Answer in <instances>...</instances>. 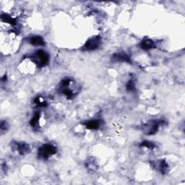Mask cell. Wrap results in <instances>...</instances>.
I'll return each instance as SVG.
<instances>
[{
    "instance_id": "6da1fadb",
    "label": "cell",
    "mask_w": 185,
    "mask_h": 185,
    "mask_svg": "<svg viewBox=\"0 0 185 185\" xmlns=\"http://www.w3.org/2000/svg\"><path fill=\"white\" fill-rule=\"evenodd\" d=\"M57 148L52 144H45L39 149L38 155L40 159L47 160L49 158L57 153Z\"/></svg>"
},
{
    "instance_id": "7a4b0ae2",
    "label": "cell",
    "mask_w": 185,
    "mask_h": 185,
    "mask_svg": "<svg viewBox=\"0 0 185 185\" xmlns=\"http://www.w3.org/2000/svg\"><path fill=\"white\" fill-rule=\"evenodd\" d=\"M33 59L35 63L40 67H44L48 64L49 57L48 53L43 50H39L33 55Z\"/></svg>"
},
{
    "instance_id": "3957f363",
    "label": "cell",
    "mask_w": 185,
    "mask_h": 185,
    "mask_svg": "<svg viewBox=\"0 0 185 185\" xmlns=\"http://www.w3.org/2000/svg\"><path fill=\"white\" fill-rule=\"evenodd\" d=\"M101 40L100 36H93L88 39L86 44L83 46L85 51H93L99 47Z\"/></svg>"
},
{
    "instance_id": "277c9868",
    "label": "cell",
    "mask_w": 185,
    "mask_h": 185,
    "mask_svg": "<svg viewBox=\"0 0 185 185\" xmlns=\"http://www.w3.org/2000/svg\"><path fill=\"white\" fill-rule=\"evenodd\" d=\"M159 124L156 121H152L145 125L143 127L145 134L148 135H152L156 133L159 130Z\"/></svg>"
},
{
    "instance_id": "5b68a950",
    "label": "cell",
    "mask_w": 185,
    "mask_h": 185,
    "mask_svg": "<svg viewBox=\"0 0 185 185\" xmlns=\"http://www.w3.org/2000/svg\"><path fill=\"white\" fill-rule=\"evenodd\" d=\"M12 146L13 149L22 155H25L30 151V146L24 142H15V144L12 145Z\"/></svg>"
},
{
    "instance_id": "8992f818",
    "label": "cell",
    "mask_w": 185,
    "mask_h": 185,
    "mask_svg": "<svg viewBox=\"0 0 185 185\" xmlns=\"http://www.w3.org/2000/svg\"><path fill=\"white\" fill-rule=\"evenodd\" d=\"M113 60L115 62H127V63H131L130 57L127 54V53L122 52L115 53L113 56Z\"/></svg>"
},
{
    "instance_id": "52a82bcc",
    "label": "cell",
    "mask_w": 185,
    "mask_h": 185,
    "mask_svg": "<svg viewBox=\"0 0 185 185\" xmlns=\"http://www.w3.org/2000/svg\"><path fill=\"white\" fill-rule=\"evenodd\" d=\"M140 47L144 50L152 49L155 47V43L151 39H143L140 43Z\"/></svg>"
},
{
    "instance_id": "ba28073f",
    "label": "cell",
    "mask_w": 185,
    "mask_h": 185,
    "mask_svg": "<svg viewBox=\"0 0 185 185\" xmlns=\"http://www.w3.org/2000/svg\"><path fill=\"white\" fill-rule=\"evenodd\" d=\"M30 43L33 46H44L45 44L43 38L39 35L31 37L30 39Z\"/></svg>"
},
{
    "instance_id": "9c48e42d",
    "label": "cell",
    "mask_w": 185,
    "mask_h": 185,
    "mask_svg": "<svg viewBox=\"0 0 185 185\" xmlns=\"http://www.w3.org/2000/svg\"><path fill=\"white\" fill-rule=\"evenodd\" d=\"M86 127L88 130H98L100 127V122L99 120H91V121H89L86 123Z\"/></svg>"
},
{
    "instance_id": "30bf717a",
    "label": "cell",
    "mask_w": 185,
    "mask_h": 185,
    "mask_svg": "<svg viewBox=\"0 0 185 185\" xmlns=\"http://www.w3.org/2000/svg\"><path fill=\"white\" fill-rule=\"evenodd\" d=\"M2 21H4V22H6V23H7L9 24H10V25H15L17 24V21L15 20V18H13L10 15H7V14H2Z\"/></svg>"
},
{
    "instance_id": "8fae6325",
    "label": "cell",
    "mask_w": 185,
    "mask_h": 185,
    "mask_svg": "<svg viewBox=\"0 0 185 185\" xmlns=\"http://www.w3.org/2000/svg\"><path fill=\"white\" fill-rule=\"evenodd\" d=\"M169 164H167L166 160H160L159 164V169L160 171V173H164V174L166 173L169 171Z\"/></svg>"
},
{
    "instance_id": "7c38bea8",
    "label": "cell",
    "mask_w": 185,
    "mask_h": 185,
    "mask_svg": "<svg viewBox=\"0 0 185 185\" xmlns=\"http://www.w3.org/2000/svg\"><path fill=\"white\" fill-rule=\"evenodd\" d=\"M39 119H40V113L36 112L34 115H33V118L30 120V126L33 127H36L38 124H39Z\"/></svg>"
},
{
    "instance_id": "4fadbf2b",
    "label": "cell",
    "mask_w": 185,
    "mask_h": 185,
    "mask_svg": "<svg viewBox=\"0 0 185 185\" xmlns=\"http://www.w3.org/2000/svg\"><path fill=\"white\" fill-rule=\"evenodd\" d=\"M127 90H128L129 92H134L135 90V84L133 82V80H130L127 84Z\"/></svg>"
},
{
    "instance_id": "5bb4252c",
    "label": "cell",
    "mask_w": 185,
    "mask_h": 185,
    "mask_svg": "<svg viewBox=\"0 0 185 185\" xmlns=\"http://www.w3.org/2000/svg\"><path fill=\"white\" fill-rule=\"evenodd\" d=\"M34 102L37 106H39L40 107H44L47 105V103H46L45 101H44L41 97L36 98V99L34 100Z\"/></svg>"
},
{
    "instance_id": "9a60e30c",
    "label": "cell",
    "mask_w": 185,
    "mask_h": 185,
    "mask_svg": "<svg viewBox=\"0 0 185 185\" xmlns=\"http://www.w3.org/2000/svg\"><path fill=\"white\" fill-rule=\"evenodd\" d=\"M140 146L141 147H145V148H149V149H153L155 148V145L153 143V142H149V141H144L142 142L141 144H140Z\"/></svg>"
},
{
    "instance_id": "2e32d148",
    "label": "cell",
    "mask_w": 185,
    "mask_h": 185,
    "mask_svg": "<svg viewBox=\"0 0 185 185\" xmlns=\"http://www.w3.org/2000/svg\"><path fill=\"white\" fill-rule=\"evenodd\" d=\"M7 127V124L6 123V122L2 121L1 123V131L2 132L3 130H6Z\"/></svg>"
}]
</instances>
